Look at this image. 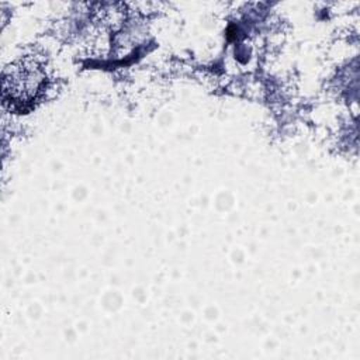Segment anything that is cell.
Segmentation results:
<instances>
[{
  "mask_svg": "<svg viewBox=\"0 0 360 360\" xmlns=\"http://www.w3.org/2000/svg\"><path fill=\"white\" fill-rule=\"evenodd\" d=\"M44 86V73L37 63L22 62L17 66H10V72L4 73L3 93L6 103L25 104L35 100Z\"/></svg>",
  "mask_w": 360,
  "mask_h": 360,
  "instance_id": "6da1fadb",
  "label": "cell"
}]
</instances>
